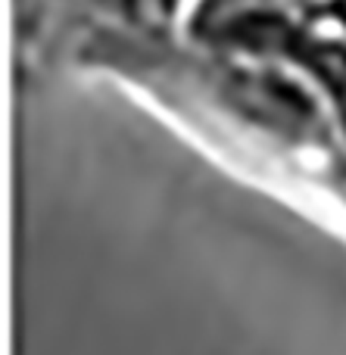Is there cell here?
<instances>
[{"label": "cell", "mask_w": 346, "mask_h": 355, "mask_svg": "<svg viewBox=\"0 0 346 355\" xmlns=\"http://www.w3.org/2000/svg\"><path fill=\"white\" fill-rule=\"evenodd\" d=\"M193 35L206 37L212 44L234 47L250 56L300 62L325 87L346 135V41L312 37L306 25L293 22L284 10L262 3L222 12V16L197 25Z\"/></svg>", "instance_id": "1"}, {"label": "cell", "mask_w": 346, "mask_h": 355, "mask_svg": "<svg viewBox=\"0 0 346 355\" xmlns=\"http://www.w3.org/2000/svg\"><path fill=\"white\" fill-rule=\"evenodd\" d=\"M225 91L234 94V103L250 116H259L268 128H278L281 135L293 141H325L328 125L318 112L315 100L306 94V87L287 81L284 75L253 72V69H237L228 75Z\"/></svg>", "instance_id": "2"}, {"label": "cell", "mask_w": 346, "mask_h": 355, "mask_svg": "<svg viewBox=\"0 0 346 355\" xmlns=\"http://www.w3.org/2000/svg\"><path fill=\"white\" fill-rule=\"evenodd\" d=\"M309 16H328L346 28V0H322V3H312Z\"/></svg>", "instance_id": "3"}, {"label": "cell", "mask_w": 346, "mask_h": 355, "mask_svg": "<svg viewBox=\"0 0 346 355\" xmlns=\"http://www.w3.org/2000/svg\"><path fill=\"white\" fill-rule=\"evenodd\" d=\"M135 6H150L153 12H159V16H168V12L175 10V3L178 0H131Z\"/></svg>", "instance_id": "4"}]
</instances>
